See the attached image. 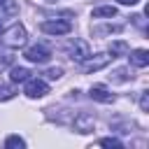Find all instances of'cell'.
I'll list each match as a JSON object with an SVG mask.
<instances>
[{"instance_id": "5b68a950", "label": "cell", "mask_w": 149, "mask_h": 149, "mask_svg": "<svg viewBox=\"0 0 149 149\" xmlns=\"http://www.w3.org/2000/svg\"><path fill=\"white\" fill-rule=\"evenodd\" d=\"M70 28L72 26L68 21H44L42 23V33H47V35H68Z\"/></svg>"}, {"instance_id": "6da1fadb", "label": "cell", "mask_w": 149, "mask_h": 149, "mask_svg": "<svg viewBox=\"0 0 149 149\" xmlns=\"http://www.w3.org/2000/svg\"><path fill=\"white\" fill-rule=\"evenodd\" d=\"M2 42H5L7 47H12V49L23 47V44H26V28H23V26H19V23H14V26L5 33Z\"/></svg>"}, {"instance_id": "52a82bcc", "label": "cell", "mask_w": 149, "mask_h": 149, "mask_svg": "<svg viewBox=\"0 0 149 149\" xmlns=\"http://www.w3.org/2000/svg\"><path fill=\"white\" fill-rule=\"evenodd\" d=\"M93 100H98V102H112L114 100V95L102 86V84H95V86H91V93H88Z\"/></svg>"}, {"instance_id": "4fadbf2b", "label": "cell", "mask_w": 149, "mask_h": 149, "mask_svg": "<svg viewBox=\"0 0 149 149\" xmlns=\"http://www.w3.org/2000/svg\"><path fill=\"white\" fill-rule=\"evenodd\" d=\"M126 51H128V44L121 42V40H116V42L109 44V54H112V56H119V54H126Z\"/></svg>"}, {"instance_id": "e0dca14e", "label": "cell", "mask_w": 149, "mask_h": 149, "mask_svg": "<svg viewBox=\"0 0 149 149\" xmlns=\"http://www.w3.org/2000/svg\"><path fill=\"white\" fill-rule=\"evenodd\" d=\"M116 2H119V5H137L140 0H116Z\"/></svg>"}, {"instance_id": "7a4b0ae2", "label": "cell", "mask_w": 149, "mask_h": 149, "mask_svg": "<svg viewBox=\"0 0 149 149\" xmlns=\"http://www.w3.org/2000/svg\"><path fill=\"white\" fill-rule=\"evenodd\" d=\"M68 51H70V58L77 61V63H84V61L91 56V49H88V44H86L84 40H74V42L68 47Z\"/></svg>"}, {"instance_id": "d6986e66", "label": "cell", "mask_w": 149, "mask_h": 149, "mask_svg": "<svg viewBox=\"0 0 149 149\" xmlns=\"http://www.w3.org/2000/svg\"><path fill=\"white\" fill-rule=\"evenodd\" d=\"M0 30H2V21H0Z\"/></svg>"}, {"instance_id": "2e32d148", "label": "cell", "mask_w": 149, "mask_h": 149, "mask_svg": "<svg viewBox=\"0 0 149 149\" xmlns=\"http://www.w3.org/2000/svg\"><path fill=\"white\" fill-rule=\"evenodd\" d=\"M61 74H63L61 68H51V70H47V77H49V79H58Z\"/></svg>"}, {"instance_id": "8fae6325", "label": "cell", "mask_w": 149, "mask_h": 149, "mask_svg": "<svg viewBox=\"0 0 149 149\" xmlns=\"http://www.w3.org/2000/svg\"><path fill=\"white\" fill-rule=\"evenodd\" d=\"M102 16H116V7H112V5H105V7H95L93 9V19H102Z\"/></svg>"}, {"instance_id": "5bb4252c", "label": "cell", "mask_w": 149, "mask_h": 149, "mask_svg": "<svg viewBox=\"0 0 149 149\" xmlns=\"http://www.w3.org/2000/svg\"><path fill=\"white\" fill-rule=\"evenodd\" d=\"M9 98H14V91H12L9 86L0 84V100H9Z\"/></svg>"}, {"instance_id": "9a60e30c", "label": "cell", "mask_w": 149, "mask_h": 149, "mask_svg": "<svg viewBox=\"0 0 149 149\" xmlns=\"http://www.w3.org/2000/svg\"><path fill=\"white\" fill-rule=\"evenodd\" d=\"M100 144H102V147H116V149L121 147V142H119L116 137H105V140H100Z\"/></svg>"}, {"instance_id": "277c9868", "label": "cell", "mask_w": 149, "mask_h": 149, "mask_svg": "<svg viewBox=\"0 0 149 149\" xmlns=\"http://www.w3.org/2000/svg\"><path fill=\"white\" fill-rule=\"evenodd\" d=\"M47 93H49V86L44 79H30V77L26 79V95L28 98H42Z\"/></svg>"}, {"instance_id": "30bf717a", "label": "cell", "mask_w": 149, "mask_h": 149, "mask_svg": "<svg viewBox=\"0 0 149 149\" xmlns=\"http://www.w3.org/2000/svg\"><path fill=\"white\" fill-rule=\"evenodd\" d=\"M74 128H77L79 133H88V130H93V116H79V119L74 121Z\"/></svg>"}, {"instance_id": "ba28073f", "label": "cell", "mask_w": 149, "mask_h": 149, "mask_svg": "<svg viewBox=\"0 0 149 149\" xmlns=\"http://www.w3.org/2000/svg\"><path fill=\"white\" fill-rule=\"evenodd\" d=\"M130 63H133L135 68H147V65H149V51H147V49H135V51L130 54Z\"/></svg>"}, {"instance_id": "8992f818", "label": "cell", "mask_w": 149, "mask_h": 149, "mask_svg": "<svg viewBox=\"0 0 149 149\" xmlns=\"http://www.w3.org/2000/svg\"><path fill=\"white\" fill-rule=\"evenodd\" d=\"M109 58L112 56H107V54H100L98 58H86L84 63H81V68H84V72H95V70H100V68H105L107 63H109Z\"/></svg>"}, {"instance_id": "ffe728a7", "label": "cell", "mask_w": 149, "mask_h": 149, "mask_svg": "<svg viewBox=\"0 0 149 149\" xmlns=\"http://www.w3.org/2000/svg\"><path fill=\"white\" fill-rule=\"evenodd\" d=\"M2 2H5V0H0V5H2Z\"/></svg>"}, {"instance_id": "7c38bea8", "label": "cell", "mask_w": 149, "mask_h": 149, "mask_svg": "<svg viewBox=\"0 0 149 149\" xmlns=\"http://www.w3.org/2000/svg\"><path fill=\"white\" fill-rule=\"evenodd\" d=\"M5 147H7V149H14V147L23 149V147H26V140H23V137H19V135H9V137L5 140Z\"/></svg>"}, {"instance_id": "9c48e42d", "label": "cell", "mask_w": 149, "mask_h": 149, "mask_svg": "<svg viewBox=\"0 0 149 149\" xmlns=\"http://www.w3.org/2000/svg\"><path fill=\"white\" fill-rule=\"evenodd\" d=\"M30 77V72L26 70V68H12L9 70V79L14 81V84H19V81H26Z\"/></svg>"}, {"instance_id": "3957f363", "label": "cell", "mask_w": 149, "mask_h": 149, "mask_svg": "<svg viewBox=\"0 0 149 149\" xmlns=\"http://www.w3.org/2000/svg\"><path fill=\"white\" fill-rule=\"evenodd\" d=\"M23 56H26L30 63H40V65H42V63H47V61L51 58V51H49L47 47H42V44H35V47H28Z\"/></svg>"}, {"instance_id": "ac0fdd59", "label": "cell", "mask_w": 149, "mask_h": 149, "mask_svg": "<svg viewBox=\"0 0 149 149\" xmlns=\"http://www.w3.org/2000/svg\"><path fill=\"white\" fill-rule=\"evenodd\" d=\"M140 105H142V109H147V107H149V100H147V95H142V102H140Z\"/></svg>"}]
</instances>
